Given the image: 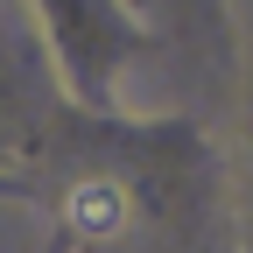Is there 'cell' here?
<instances>
[{
	"label": "cell",
	"mask_w": 253,
	"mask_h": 253,
	"mask_svg": "<svg viewBox=\"0 0 253 253\" xmlns=\"http://www.w3.org/2000/svg\"><path fill=\"white\" fill-rule=\"evenodd\" d=\"M63 225L78 239H120L126 232V190L120 176H84L63 190Z\"/></svg>",
	"instance_id": "obj_1"
}]
</instances>
